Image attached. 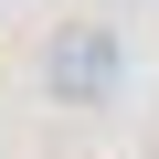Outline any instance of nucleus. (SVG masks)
I'll use <instances>...</instances> for the list:
<instances>
[{
  "instance_id": "obj_1",
  "label": "nucleus",
  "mask_w": 159,
  "mask_h": 159,
  "mask_svg": "<svg viewBox=\"0 0 159 159\" xmlns=\"http://www.w3.org/2000/svg\"><path fill=\"white\" fill-rule=\"evenodd\" d=\"M117 32H96V21H74V32H53V53H43V85L64 96V106H106L117 96Z\"/></svg>"
}]
</instances>
